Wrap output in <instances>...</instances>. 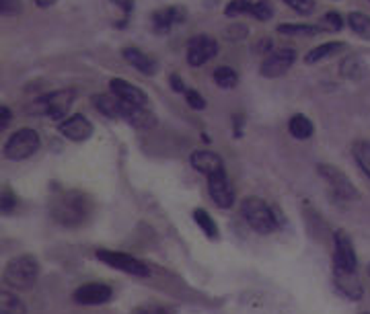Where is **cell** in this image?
Listing matches in <instances>:
<instances>
[{"instance_id":"obj_1","label":"cell","mask_w":370,"mask_h":314,"mask_svg":"<svg viewBox=\"0 0 370 314\" xmlns=\"http://www.w3.org/2000/svg\"><path fill=\"white\" fill-rule=\"evenodd\" d=\"M50 209L56 222H60L62 226L76 228L88 220L93 202L87 193L76 192V189H62L52 197Z\"/></svg>"},{"instance_id":"obj_2","label":"cell","mask_w":370,"mask_h":314,"mask_svg":"<svg viewBox=\"0 0 370 314\" xmlns=\"http://www.w3.org/2000/svg\"><path fill=\"white\" fill-rule=\"evenodd\" d=\"M39 276V263L34 255H21L9 261L4 269V281L15 290H29L34 288Z\"/></svg>"},{"instance_id":"obj_3","label":"cell","mask_w":370,"mask_h":314,"mask_svg":"<svg viewBox=\"0 0 370 314\" xmlns=\"http://www.w3.org/2000/svg\"><path fill=\"white\" fill-rule=\"evenodd\" d=\"M245 222L259 234H269L278 228V218L262 197H247L241 204Z\"/></svg>"},{"instance_id":"obj_4","label":"cell","mask_w":370,"mask_h":314,"mask_svg":"<svg viewBox=\"0 0 370 314\" xmlns=\"http://www.w3.org/2000/svg\"><path fill=\"white\" fill-rule=\"evenodd\" d=\"M39 136L31 127H21L4 144V157L9 160H25L39 150Z\"/></svg>"},{"instance_id":"obj_5","label":"cell","mask_w":370,"mask_h":314,"mask_svg":"<svg viewBox=\"0 0 370 314\" xmlns=\"http://www.w3.org/2000/svg\"><path fill=\"white\" fill-rule=\"evenodd\" d=\"M317 171L339 199L350 202V199H358L360 197L358 189L354 187V183L348 179V174L344 173V171H339L337 167H334V164H319Z\"/></svg>"},{"instance_id":"obj_6","label":"cell","mask_w":370,"mask_h":314,"mask_svg":"<svg viewBox=\"0 0 370 314\" xmlns=\"http://www.w3.org/2000/svg\"><path fill=\"white\" fill-rule=\"evenodd\" d=\"M74 99H76V90L74 88L56 90L52 95L41 99V111L53 122H64V117H68V111H71Z\"/></svg>"},{"instance_id":"obj_7","label":"cell","mask_w":370,"mask_h":314,"mask_svg":"<svg viewBox=\"0 0 370 314\" xmlns=\"http://www.w3.org/2000/svg\"><path fill=\"white\" fill-rule=\"evenodd\" d=\"M297 62V52L292 48H282V50H274L264 58L259 74L264 78H280L288 70L294 66Z\"/></svg>"},{"instance_id":"obj_8","label":"cell","mask_w":370,"mask_h":314,"mask_svg":"<svg viewBox=\"0 0 370 314\" xmlns=\"http://www.w3.org/2000/svg\"><path fill=\"white\" fill-rule=\"evenodd\" d=\"M227 17H239V15H251L257 21H269L274 17V6L269 0H230L225 9Z\"/></svg>"},{"instance_id":"obj_9","label":"cell","mask_w":370,"mask_h":314,"mask_svg":"<svg viewBox=\"0 0 370 314\" xmlns=\"http://www.w3.org/2000/svg\"><path fill=\"white\" fill-rule=\"evenodd\" d=\"M97 259L109 265V267H113V269H120V271L132 273V276H148L146 263H142L140 259H136L132 255H125V253L109 251V248H99L97 251Z\"/></svg>"},{"instance_id":"obj_10","label":"cell","mask_w":370,"mask_h":314,"mask_svg":"<svg viewBox=\"0 0 370 314\" xmlns=\"http://www.w3.org/2000/svg\"><path fill=\"white\" fill-rule=\"evenodd\" d=\"M218 53V41L210 35H194L187 41V64L190 66H204Z\"/></svg>"},{"instance_id":"obj_11","label":"cell","mask_w":370,"mask_h":314,"mask_svg":"<svg viewBox=\"0 0 370 314\" xmlns=\"http://www.w3.org/2000/svg\"><path fill=\"white\" fill-rule=\"evenodd\" d=\"M335 253H334V267L341 271H358V257L354 248L352 239L346 230L335 232Z\"/></svg>"},{"instance_id":"obj_12","label":"cell","mask_w":370,"mask_h":314,"mask_svg":"<svg viewBox=\"0 0 370 314\" xmlns=\"http://www.w3.org/2000/svg\"><path fill=\"white\" fill-rule=\"evenodd\" d=\"M187 17V11L183 6H165V9H159L150 15V21H153V29L155 33L159 35H167L175 25L183 23Z\"/></svg>"},{"instance_id":"obj_13","label":"cell","mask_w":370,"mask_h":314,"mask_svg":"<svg viewBox=\"0 0 370 314\" xmlns=\"http://www.w3.org/2000/svg\"><path fill=\"white\" fill-rule=\"evenodd\" d=\"M58 130H60V134H62L64 138L72 140V142H85V140H88L93 136L95 125L88 122L85 115L76 113V115L66 117L64 122H60Z\"/></svg>"},{"instance_id":"obj_14","label":"cell","mask_w":370,"mask_h":314,"mask_svg":"<svg viewBox=\"0 0 370 314\" xmlns=\"http://www.w3.org/2000/svg\"><path fill=\"white\" fill-rule=\"evenodd\" d=\"M208 193H210L212 202L218 208H230L235 204V189L230 185L227 173H218L214 177H208Z\"/></svg>"},{"instance_id":"obj_15","label":"cell","mask_w":370,"mask_h":314,"mask_svg":"<svg viewBox=\"0 0 370 314\" xmlns=\"http://www.w3.org/2000/svg\"><path fill=\"white\" fill-rule=\"evenodd\" d=\"M113 296V290L107 283H85L74 292V302L76 304H85V306H97V304H106Z\"/></svg>"},{"instance_id":"obj_16","label":"cell","mask_w":370,"mask_h":314,"mask_svg":"<svg viewBox=\"0 0 370 314\" xmlns=\"http://www.w3.org/2000/svg\"><path fill=\"white\" fill-rule=\"evenodd\" d=\"M334 286L335 290L348 300H360L364 294L362 281L356 271H341V269L334 267Z\"/></svg>"},{"instance_id":"obj_17","label":"cell","mask_w":370,"mask_h":314,"mask_svg":"<svg viewBox=\"0 0 370 314\" xmlns=\"http://www.w3.org/2000/svg\"><path fill=\"white\" fill-rule=\"evenodd\" d=\"M109 88H111V93L120 101H123V103L136 105V107H146L148 105V95L142 88L132 85V83H128V80H123V78H113L109 83Z\"/></svg>"},{"instance_id":"obj_18","label":"cell","mask_w":370,"mask_h":314,"mask_svg":"<svg viewBox=\"0 0 370 314\" xmlns=\"http://www.w3.org/2000/svg\"><path fill=\"white\" fill-rule=\"evenodd\" d=\"M190 162L197 173L206 174V177H214L218 173H225V164L222 158L218 155H214L210 150H195L194 155L190 157Z\"/></svg>"},{"instance_id":"obj_19","label":"cell","mask_w":370,"mask_h":314,"mask_svg":"<svg viewBox=\"0 0 370 314\" xmlns=\"http://www.w3.org/2000/svg\"><path fill=\"white\" fill-rule=\"evenodd\" d=\"M122 56L130 66H134L144 76H155L157 70H159V62L155 58H150L148 53L138 50V48H123Z\"/></svg>"},{"instance_id":"obj_20","label":"cell","mask_w":370,"mask_h":314,"mask_svg":"<svg viewBox=\"0 0 370 314\" xmlns=\"http://www.w3.org/2000/svg\"><path fill=\"white\" fill-rule=\"evenodd\" d=\"M125 122L130 123L136 130H153L157 125V117L155 113L146 111V107H136V105L125 103L123 105V117Z\"/></svg>"},{"instance_id":"obj_21","label":"cell","mask_w":370,"mask_h":314,"mask_svg":"<svg viewBox=\"0 0 370 314\" xmlns=\"http://www.w3.org/2000/svg\"><path fill=\"white\" fill-rule=\"evenodd\" d=\"M341 52H348L346 41H327V43H321L317 48H313L311 52H307L304 64H319V62L329 60V58H334V56Z\"/></svg>"},{"instance_id":"obj_22","label":"cell","mask_w":370,"mask_h":314,"mask_svg":"<svg viewBox=\"0 0 370 314\" xmlns=\"http://www.w3.org/2000/svg\"><path fill=\"white\" fill-rule=\"evenodd\" d=\"M93 105L97 107L99 113H103L109 120H122L123 117V101H120L113 93L109 95H95Z\"/></svg>"},{"instance_id":"obj_23","label":"cell","mask_w":370,"mask_h":314,"mask_svg":"<svg viewBox=\"0 0 370 314\" xmlns=\"http://www.w3.org/2000/svg\"><path fill=\"white\" fill-rule=\"evenodd\" d=\"M339 72H341V76L348 78V80H360V78H364V74H366L364 58L358 56V53L346 56L344 62L339 64Z\"/></svg>"},{"instance_id":"obj_24","label":"cell","mask_w":370,"mask_h":314,"mask_svg":"<svg viewBox=\"0 0 370 314\" xmlns=\"http://www.w3.org/2000/svg\"><path fill=\"white\" fill-rule=\"evenodd\" d=\"M288 132L292 134V138L297 140H309L313 136V123L307 115H292L290 122H288Z\"/></svg>"},{"instance_id":"obj_25","label":"cell","mask_w":370,"mask_h":314,"mask_svg":"<svg viewBox=\"0 0 370 314\" xmlns=\"http://www.w3.org/2000/svg\"><path fill=\"white\" fill-rule=\"evenodd\" d=\"M352 157L360 171L370 179V142L369 140H356L352 144Z\"/></svg>"},{"instance_id":"obj_26","label":"cell","mask_w":370,"mask_h":314,"mask_svg":"<svg viewBox=\"0 0 370 314\" xmlns=\"http://www.w3.org/2000/svg\"><path fill=\"white\" fill-rule=\"evenodd\" d=\"M276 31L282 35H290V37H313V35H319L317 25H307V23H282L276 27Z\"/></svg>"},{"instance_id":"obj_27","label":"cell","mask_w":370,"mask_h":314,"mask_svg":"<svg viewBox=\"0 0 370 314\" xmlns=\"http://www.w3.org/2000/svg\"><path fill=\"white\" fill-rule=\"evenodd\" d=\"M348 25L354 33L362 39H370V15H364L360 11H354L348 17Z\"/></svg>"},{"instance_id":"obj_28","label":"cell","mask_w":370,"mask_h":314,"mask_svg":"<svg viewBox=\"0 0 370 314\" xmlns=\"http://www.w3.org/2000/svg\"><path fill=\"white\" fill-rule=\"evenodd\" d=\"M194 220H195V224L202 228V232H204L208 239H218V224L214 222V218H212L206 209H202V208L195 209Z\"/></svg>"},{"instance_id":"obj_29","label":"cell","mask_w":370,"mask_h":314,"mask_svg":"<svg viewBox=\"0 0 370 314\" xmlns=\"http://www.w3.org/2000/svg\"><path fill=\"white\" fill-rule=\"evenodd\" d=\"M317 27L321 33H337L344 29V17L337 11H329L319 19Z\"/></svg>"},{"instance_id":"obj_30","label":"cell","mask_w":370,"mask_h":314,"mask_svg":"<svg viewBox=\"0 0 370 314\" xmlns=\"http://www.w3.org/2000/svg\"><path fill=\"white\" fill-rule=\"evenodd\" d=\"M212 78L220 88H235L237 83H239V74L230 66H218V68L214 70Z\"/></svg>"},{"instance_id":"obj_31","label":"cell","mask_w":370,"mask_h":314,"mask_svg":"<svg viewBox=\"0 0 370 314\" xmlns=\"http://www.w3.org/2000/svg\"><path fill=\"white\" fill-rule=\"evenodd\" d=\"M0 314H25V304L17 296L2 292L0 296Z\"/></svg>"},{"instance_id":"obj_32","label":"cell","mask_w":370,"mask_h":314,"mask_svg":"<svg viewBox=\"0 0 370 314\" xmlns=\"http://www.w3.org/2000/svg\"><path fill=\"white\" fill-rule=\"evenodd\" d=\"M282 2L288 9H292L297 15H302V17L311 15L315 11V6H317L315 0H282Z\"/></svg>"},{"instance_id":"obj_33","label":"cell","mask_w":370,"mask_h":314,"mask_svg":"<svg viewBox=\"0 0 370 314\" xmlns=\"http://www.w3.org/2000/svg\"><path fill=\"white\" fill-rule=\"evenodd\" d=\"M23 13V4L21 0H0V15L6 19L17 17Z\"/></svg>"},{"instance_id":"obj_34","label":"cell","mask_w":370,"mask_h":314,"mask_svg":"<svg viewBox=\"0 0 370 314\" xmlns=\"http://www.w3.org/2000/svg\"><path fill=\"white\" fill-rule=\"evenodd\" d=\"M185 101H187V105L192 107V109H195V111H202V109H206V99L197 93V90H194V88H187L185 90Z\"/></svg>"},{"instance_id":"obj_35","label":"cell","mask_w":370,"mask_h":314,"mask_svg":"<svg viewBox=\"0 0 370 314\" xmlns=\"http://www.w3.org/2000/svg\"><path fill=\"white\" fill-rule=\"evenodd\" d=\"M132 314H171L169 308L160 306V304H142Z\"/></svg>"},{"instance_id":"obj_36","label":"cell","mask_w":370,"mask_h":314,"mask_svg":"<svg viewBox=\"0 0 370 314\" xmlns=\"http://www.w3.org/2000/svg\"><path fill=\"white\" fill-rule=\"evenodd\" d=\"M245 35H247L245 25H237V23H235L232 27L227 29V37H229V39H243Z\"/></svg>"},{"instance_id":"obj_37","label":"cell","mask_w":370,"mask_h":314,"mask_svg":"<svg viewBox=\"0 0 370 314\" xmlns=\"http://www.w3.org/2000/svg\"><path fill=\"white\" fill-rule=\"evenodd\" d=\"M15 195L11 192H4L2 193V214H9V211H13L15 208Z\"/></svg>"},{"instance_id":"obj_38","label":"cell","mask_w":370,"mask_h":314,"mask_svg":"<svg viewBox=\"0 0 370 314\" xmlns=\"http://www.w3.org/2000/svg\"><path fill=\"white\" fill-rule=\"evenodd\" d=\"M169 85H171V88H173L175 93H181V95H185V90H187V87L183 85V80L179 78V74H171V76H169Z\"/></svg>"},{"instance_id":"obj_39","label":"cell","mask_w":370,"mask_h":314,"mask_svg":"<svg viewBox=\"0 0 370 314\" xmlns=\"http://www.w3.org/2000/svg\"><path fill=\"white\" fill-rule=\"evenodd\" d=\"M11 120H13V111H11L9 107L2 105V107H0V127L4 130V127L11 123Z\"/></svg>"},{"instance_id":"obj_40","label":"cell","mask_w":370,"mask_h":314,"mask_svg":"<svg viewBox=\"0 0 370 314\" xmlns=\"http://www.w3.org/2000/svg\"><path fill=\"white\" fill-rule=\"evenodd\" d=\"M115 6H120L123 13H125V17L134 11V0H111Z\"/></svg>"},{"instance_id":"obj_41","label":"cell","mask_w":370,"mask_h":314,"mask_svg":"<svg viewBox=\"0 0 370 314\" xmlns=\"http://www.w3.org/2000/svg\"><path fill=\"white\" fill-rule=\"evenodd\" d=\"M269 48H272V39H267V37H264L257 46H255V52L259 53H265L267 56V52H269Z\"/></svg>"},{"instance_id":"obj_42","label":"cell","mask_w":370,"mask_h":314,"mask_svg":"<svg viewBox=\"0 0 370 314\" xmlns=\"http://www.w3.org/2000/svg\"><path fill=\"white\" fill-rule=\"evenodd\" d=\"M36 4L39 9H50V6L56 4V0H36Z\"/></svg>"},{"instance_id":"obj_43","label":"cell","mask_w":370,"mask_h":314,"mask_svg":"<svg viewBox=\"0 0 370 314\" xmlns=\"http://www.w3.org/2000/svg\"><path fill=\"white\" fill-rule=\"evenodd\" d=\"M362 314H370V313H362Z\"/></svg>"}]
</instances>
